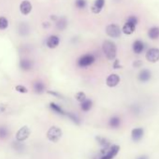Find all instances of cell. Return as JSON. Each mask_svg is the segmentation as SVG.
I'll return each instance as SVG.
<instances>
[{"label": "cell", "instance_id": "obj_1", "mask_svg": "<svg viewBox=\"0 0 159 159\" xmlns=\"http://www.w3.org/2000/svg\"><path fill=\"white\" fill-rule=\"evenodd\" d=\"M102 50L108 60H114L117 53V48L113 41L105 40L102 45Z\"/></svg>", "mask_w": 159, "mask_h": 159}, {"label": "cell", "instance_id": "obj_2", "mask_svg": "<svg viewBox=\"0 0 159 159\" xmlns=\"http://www.w3.org/2000/svg\"><path fill=\"white\" fill-rule=\"evenodd\" d=\"M63 136V132L62 129L56 125H52L51 126L48 131H47V139L51 141V142H57L59 141V139L62 138Z\"/></svg>", "mask_w": 159, "mask_h": 159}, {"label": "cell", "instance_id": "obj_3", "mask_svg": "<svg viewBox=\"0 0 159 159\" xmlns=\"http://www.w3.org/2000/svg\"><path fill=\"white\" fill-rule=\"evenodd\" d=\"M30 134H31L30 128H29L27 125H24V126H22V127L16 132L15 139L18 140V141L24 142V141H25V140L29 138Z\"/></svg>", "mask_w": 159, "mask_h": 159}, {"label": "cell", "instance_id": "obj_4", "mask_svg": "<svg viewBox=\"0 0 159 159\" xmlns=\"http://www.w3.org/2000/svg\"><path fill=\"white\" fill-rule=\"evenodd\" d=\"M95 61H96V59L93 54H84L79 58L78 66L80 67H87V66L93 65Z\"/></svg>", "mask_w": 159, "mask_h": 159}, {"label": "cell", "instance_id": "obj_5", "mask_svg": "<svg viewBox=\"0 0 159 159\" xmlns=\"http://www.w3.org/2000/svg\"><path fill=\"white\" fill-rule=\"evenodd\" d=\"M106 34L112 38V39H118L121 37V34H122V30L121 28L115 25V24H111V25H109L107 27H106Z\"/></svg>", "mask_w": 159, "mask_h": 159}, {"label": "cell", "instance_id": "obj_6", "mask_svg": "<svg viewBox=\"0 0 159 159\" xmlns=\"http://www.w3.org/2000/svg\"><path fill=\"white\" fill-rule=\"evenodd\" d=\"M119 151H120L119 145H116V144L111 145V147L109 148V150L106 152L105 154L101 155L99 153V159H113L118 154Z\"/></svg>", "mask_w": 159, "mask_h": 159}, {"label": "cell", "instance_id": "obj_7", "mask_svg": "<svg viewBox=\"0 0 159 159\" xmlns=\"http://www.w3.org/2000/svg\"><path fill=\"white\" fill-rule=\"evenodd\" d=\"M147 61L150 63H156L159 61V49L158 48H151L147 51L145 55Z\"/></svg>", "mask_w": 159, "mask_h": 159}, {"label": "cell", "instance_id": "obj_8", "mask_svg": "<svg viewBox=\"0 0 159 159\" xmlns=\"http://www.w3.org/2000/svg\"><path fill=\"white\" fill-rule=\"evenodd\" d=\"M32 4L28 0H24L20 4V11L23 15H28L32 11Z\"/></svg>", "mask_w": 159, "mask_h": 159}, {"label": "cell", "instance_id": "obj_9", "mask_svg": "<svg viewBox=\"0 0 159 159\" xmlns=\"http://www.w3.org/2000/svg\"><path fill=\"white\" fill-rule=\"evenodd\" d=\"M120 83V77L117 74H111L107 80H106V84L109 87H115Z\"/></svg>", "mask_w": 159, "mask_h": 159}, {"label": "cell", "instance_id": "obj_10", "mask_svg": "<svg viewBox=\"0 0 159 159\" xmlns=\"http://www.w3.org/2000/svg\"><path fill=\"white\" fill-rule=\"evenodd\" d=\"M60 43V39L58 36L56 35H52L50 36L48 39H47V41H46V45L48 48L50 49H55Z\"/></svg>", "mask_w": 159, "mask_h": 159}, {"label": "cell", "instance_id": "obj_11", "mask_svg": "<svg viewBox=\"0 0 159 159\" xmlns=\"http://www.w3.org/2000/svg\"><path fill=\"white\" fill-rule=\"evenodd\" d=\"M104 6H105V0H95L93 6L91 7V11L95 14H98L101 12Z\"/></svg>", "mask_w": 159, "mask_h": 159}, {"label": "cell", "instance_id": "obj_12", "mask_svg": "<svg viewBox=\"0 0 159 159\" xmlns=\"http://www.w3.org/2000/svg\"><path fill=\"white\" fill-rule=\"evenodd\" d=\"M143 135H144V130L141 127H136L131 131V138H132L133 141H135V142L139 141L142 139Z\"/></svg>", "mask_w": 159, "mask_h": 159}, {"label": "cell", "instance_id": "obj_13", "mask_svg": "<svg viewBox=\"0 0 159 159\" xmlns=\"http://www.w3.org/2000/svg\"><path fill=\"white\" fill-rule=\"evenodd\" d=\"M151 76H152V74H151V71L149 69H142L139 71L138 79H139V81L141 83H147L150 81Z\"/></svg>", "mask_w": 159, "mask_h": 159}, {"label": "cell", "instance_id": "obj_14", "mask_svg": "<svg viewBox=\"0 0 159 159\" xmlns=\"http://www.w3.org/2000/svg\"><path fill=\"white\" fill-rule=\"evenodd\" d=\"M96 140H97V142L98 143V145L102 149L108 150L111 147V141L108 139H106V138H104L102 136H96Z\"/></svg>", "mask_w": 159, "mask_h": 159}, {"label": "cell", "instance_id": "obj_15", "mask_svg": "<svg viewBox=\"0 0 159 159\" xmlns=\"http://www.w3.org/2000/svg\"><path fill=\"white\" fill-rule=\"evenodd\" d=\"M20 68L24 71H28V70H31L33 68V61L29 60V59H22L20 61Z\"/></svg>", "mask_w": 159, "mask_h": 159}, {"label": "cell", "instance_id": "obj_16", "mask_svg": "<svg viewBox=\"0 0 159 159\" xmlns=\"http://www.w3.org/2000/svg\"><path fill=\"white\" fill-rule=\"evenodd\" d=\"M11 147L18 153H22V152H24L25 151V145L24 144V142L18 141L16 139L11 142Z\"/></svg>", "mask_w": 159, "mask_h": 159}, {"label": "cell", "instance_id": "obj_17", "mask_svg": "<svg viewBox=\"0 0 159 159\" xmlns=\"http://www.w3.org/2000/svg\"><path fill=\"white\" fill-rule=\"evenodd\" d=\"M132 49L136 54H140L144 50V44L141 40H135L132 45Z\"/></svg>", "mask_w": 159, "mask_h": 159}, {"label": "cell", "instance_id": "obj_18", "mask_svg": "<svg viewBox=\"0 0 159 159\" xmlns=\"http://www.w3.org/2000/svg\"><path fill=\"white\" fill-rule=\"evenodd\" d=\"M121 123H122V121H121L120 117L119 116H116V115L111 116L110 118V120H109V125H110V127H111L113 129H116V128L120 127Z\"/></svg>", "mask_w": 159, "mask_h": 159}, {"label": "cell", "instance_id": "obj_19", "mask_svg": "<svg viewBox=\"0 0 159 159\" xmlns=\"http://www.w3.org/2000/svg\"><path fill=\"white\" fill-rule=\"evenodd\" d=\"M135 29H136V25H133V24H131V23L126 22V23L125 24V25L123 26L122 32H123V33H125V35H131V34H133V33H134Z\"/></svg>", "mask_w": 159, "mask_h": 159}, {"label": "cell", "instance_id": "obj_20", "mask_svg": "<svg viewBox=\"0 0 159 159\" xmlns=\"http://www.w3.org/2000/svg\"><path fill=\"white\" fill-rule=\"evenodd\" d=\"M33 88H34V91L37 94H42L46 90L45 89V84L41 81H36L34 83V84H33Z\"/></svg>", "mask_w": 159, "mask_h": 159}, {"label": "cell", "instance_id": "obj_21", "mask_svg": "<svg viewBox=\"0 0 159 159\" xmlns=\"http://www.w3.org/2000/svg\"><path fill=\"white\" fill-rule=\"evenodd\" d=\"M55 25L56 28L60 31H63L64 29H66V25H67V21L65 17H61L58 20L55 21Z\"/></svg>", "mask_w": 159, "mask_h": 159}, {"label": "cell", "instance_id": "obj_22", "mask_svg": "<svg viewBox=\"0 0 159 159\" xmlns=\"http://www.w3.org/2000/svg\"><path fill=\"white\" fill-rule=\"evenodd\" d=\"M50 108L52 111H54L55 113L59 114V115H62V116H66V111L61 108V106L57 105L56 103H53V102H51L50 103Z\"/></svg>", "mask_w": 159, "mask_h": 159}, {"label": "cell", "instance_id": "obj_23", "mask_svg": "<svg viewBox=\"0 0 159 159\" xmlns=\"http://www.w3.org/2000/svg\"><path fill=\"white\" fill-rule=\"evenodd\" d=\"M92 107H93V101L91 99H87L86 98L85 100L81 102V110L83 111L87 112V111H89L92 109Z\"/></svg>", "mask_w": 159, "mask_h": 159}, {"label": "cell", "instance_id": "obj_24", "mask_svg": "<svg viewBox=\"0 0 159 159\" xmlns=\"http://www.w3.org/2000/svg\"><path fill=\"white\" fill-rule=\"evenodd\" d=\"M148 36L151 39H157L159 38V27L153 26L150 28L148 31Z\"/></svg>", "mask_w": 159, "mask_h": 159}, {"label": "cell", "instance_id": "obj_25", "mask_svg": "<svg viewBox=\"0 0 159 159\" xmlns=\"http://www.w3.org/2000/svg\"><path fill=\"white\" fill-rule=\"evenodd\" d=\"M66 116L75 125H81V119H80V117L77 114H75L73 112H66Z\"/></svg>", "mask_w": 159, "mask_h": 159}, {"label": "cell", "instance_id": "obj_26", "mask_svg": "<svg viewBox=\"0 0 159 159\" xmlns=\"http://www.w3.org/2000/svg\"><path fill=\"white\" fill-rule=\"evenodd\" d=\"M10 136V129L5 125H0V139H6Z\"/></svg>", "mask_w": 159, "mask_h": 159}, {"label": "cell", "instance_id": "obj_27", "mask_svg": "<svg viewBox=\"0 0 159 159\" xmlns=\"http://www.w3.org/2000/svg\"><path fill=\"white\" fill-rule=\"evenodd\" d=\"M86 5H87L86 0H75V7L79 10L85 9Z\"/></svg>", "mask_w": 159, "mask_h": 159}, {"label": "cell", "instance_id": "obj_28", "mask_svg": "<svg viewBox=\"0 0 159 159\" xmlns=\"http://www.w3.org/2000/svg\"><path fill=\"white\" fill-rule=\"evenodd\" d=\"M9 26V21L7 20V18L1 16L0 17V30H5L7 29Z\"/></svg>", "mask_w": 159, "mask_h": 159}, {"label": "cell", "instance_id": "obj_29", "mask_svg": "<svg viewBox=\"0 0 159 159\" xmlns=\"http://www.w3.org/2000/svg\"><path fill=\"white\" fill-rule=\"evenodd\" d=\"M75 98H76L77 101H79L80 103H81V102H83L84 100L86 99V95L84 92H78L75 95Z\"/></svg>", "mask_w": 159, "mask_h": 159}, {"label": "cell", "instance_id": "obj_30", "mask_svg": "<svg viewBox=\"0 0 159 159\" xmlns=\"http://www.w3.org/2000/svg\"><path fill=\"white\" fill-rule=\"evenodd\" d=\"M15 90L17 92H19V93H22V94H26L28 92L27 88L25 86H24V85H21V84L20 85H16L15 86Z\"/></svg>", "mask_w": 159, "mask_h": 159}, {"label": "cell", "instance_id": "obj_31", "mask_svg": "<svg viewBox=\"0 0 159 159\" xmlns=\"http://www.w3.org/2000/svg\"><path fill=\"white\" fill-rule=\"evenodd\" d=\"M126 22L131 23V24H133V25H138V18H137L136 16H129V17L127 18Z\"/></svg>", "mask_w": 159, "mask_h": 159}, {"label": "cell", "instance_id": "obj_32", "mask_svg": "<svg viewBox=\"0 0 159 159\" xmlns=\"http://www.w3.org/2000/svg\"><path fill=\"white\" fill-rule=\"evenodd\" d=\"M48 92V94H50V95H52V96H53V97H55V98H62V96L59 94V93H57V92H52V91H47Z\"/></svg>", "mask_w": 159, "mask_h": 159}, {"label": "cell", "instance_id": "obj_33", "mask_svg": "<svg viewBox=\"0 0 159 159\" xmlns=\"http://www.w3.org/2000/svg\"><path fill=\"white\" fill-rule=\"evenodd\" d=\"M113 67H114L115 69H117V68H120V67H121V65H120V62H119V60H115V61H114Z\"/></svg>", "mask_w": 159, "mask_h": 159}, {"label": "cell", "instance_id": "obj_34", "mask_svg": "<svg viewBox=\"0 0 159 159\" xmlns=\"http://www.w3.org/2000/svg\"><path fill=\"white\" fill-rule=\"evenodd\" d=\"M141 65H142V63H141L140 61H139V60H137V61L134 62V66H135V67H139Z\"/></svg>", "mask_w": 159, "mask_h": 159}, {"label": "cell", "instance_id": "obj_35", "mask_svg": "<svg viewBox=\"0 0 159 159\" xmlns=\"http://www.w3.org/2000/svg\"><path fill=\"white\" fill-rule=\"evenodd\" d=\"M6 111V106L4 104H0V113H2Z\"/></svg>", "mask_w": 159, "mask_h": 159}, {"label": "cell", "instance_id": "obj_36", "mask_svg": "<svg viewBox=\"0 0 159 159\" xmlns=\"http://www.w3.org/2000/svg\"><path fill=\"white\" fill-rule=\"evenodd\" d=\"M137 159H149V157H148L147 155H140V156H139Z\"/></svg>", "mask_w": 159, "mask_h": 159}]
</instances>
